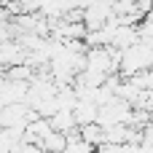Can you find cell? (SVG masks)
Masks as SVG:
<instances>
[{"mask_svg": "<svg viewBox=\"0 0 153 153\" xmlns=\"http://www.w3.org/2000/svg\"><path fill=\"white\" fill-rule=\"evenodd\" d=\"M78 134L91 145V148H100L102 143H105V129L97 124V121H91V124H83V126H78Z\"/></svg>", "mask_w": 153, "mask_h": 153, "instance_id": "cell-3", "label": "cell"}, {"mask_svg": "<svg viewBox=\"0 0 153 153\" xmlns=\"http://www.w3.org/2000/svg\"><path fill=\"white\" fill-rule=\"evenodd\" d=\"M73 116H75V124H78V126L97 121V102L78 97V100H75V105H73Z\"/></svg>", "mask_w": 153, "mask_h": 153, "instance_id": "cell-1", "label": "cell"}, {"mask_svg": "<svg viewBox=\"0 0 153 153\" xmlns=\"http://www.w3.org/2000/svg\"><path fill=\"white\" fill-rule=\"evenodd\" d=\"M48 121H51V129L65 132V134H67V132H73V129H78L73 110H54V113L48 116Z\"/></svg>", "mask_w": 153, "mask_h": 153, "instance_id": "cell-2", "label": "cell"}]
</instances>
